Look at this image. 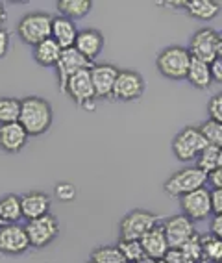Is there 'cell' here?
Wrapping results in <instances>:
<instances>
[{
	"mask_svg": "<svg viewBox=\"0 0 222 263\" xmlns=\"http://www.w3.org/2000/svg\"><path fill=\"white\" fill-rule=\"evenodd\" d=\"M54 111L52 106L41 97H26L23 99L19 122L28 132V136H43L52 126Z\"/></svg>",
	"mask_w": 222,
	"mask_h": 263,
	"instance_id": "obj_1",
	"label": "cell"
},
{
	"mask_svg": "<svg viewBox=\"0 0 222 263\" xmlns=\"http://www.w3.org/2000/svg\"><path fill=\"white\" fill-rule=\"evenodd\" d=\"M191 56L189 48L184 47H167L157 54L156 58V67L161 74L169 78V80H187V72H189Z\"/></svg>",
	"mask_w": 222,
	"mask_h": 263,
	"instance_id": "obj_2",
	"label": "cell"
},
{
	"mask_svg": "<svg viewBox=\"0 0 222 263\" xmlns=\"http://www.w3.org/2000/svg\"><path fill=\"white\" fill-rule=\"evenodd\" d=\"M52 17L43 11L26 13L17 24V33L26 45L37 47L39 43L52 37Z\"/></svg>",
	"mask_w": 222,
	"mask_h": 263,
	"instance_id": "obj_3",
	"label": "cell"
},
{
	"mask_svg": "<svg viewBox=\"0 0 222 263\" xmlns=\"http://www.w3.org/2000/svg\"><path fill=\"white\" fill-rule=\"evenodd\" d=\"M208 145L209 143L206 141V137L200 132V128L187 126L176 134L170 148H172V154L176 156V160L187 163V161L198 160V156L202 154L204 148Z\"/></svg>",
	"mask_w": 222,
	"mask_h": 263,
	"instance_id": "obj_4",
	"label": "cell"
},
{
	"mask_svg": "<svg viewBox=\"0 0 222 263\" xmlns=\"http://www.w3.org/2000/svg\"><path fill=\"white\" fill-rule=\"evenodd\" d=\"M206 183H208V174L194 165V167H185V169L176 171L163 183V189L170 197L181 198L185 195H189V193L196 191V189L206 187Z\"/></svg>",
	"mask_w": 222,
	"mask_h": 263,
	"instance_id": "obj_5",
	"label": "cell"
},
{
	"mask_svg": "<svg viewBox=\"0 0 222 263\" xmlns=\"http://www.w3.org/2000/svg\"><path fill=\"white\" fill-rule=\"evenodd\" d=\"M157 224H159V217L156 213L147 210H133L123 217V221L118 224V234H120V239L141 241L143 235L148 234Z\"/></svg>",
	"mask_w": 222,
	"mask_h": 263,
	"instance_id": "obj_6",
	"label": "cell"
},
{
	"mask_svg": "<svg viewBox=\"0 0 222 263\" xmlns=\"http://www.w3.org/2000/svg\"><path fill=\"white\" fill-rule=\"evenodd\" d=\"M24 228H26L32 249L37 250L47 249L48 245L59 235V222H57V219L52 213L39 217V219H33V221H28L24 224Z\"/></svg>",
	"mask_w": 222,
	"mask_h": 263,
	"instance_id": "obj_7",
	"label": "cell"
},
{
	"mask_svg": "<svg viewBox=\"0 0 222 263\" xmlns=\"http://www.w3.org/2000/svg\"><path fill=\"white\" fill-rule=\"evenodd\" d=\"M220 33L213 28H200L193 33L189 43V52L193 60H200L211 65L218 56V45H220Z\"/></svg>",
	"mask_w": 222,
	"mask_h": 263,
	"instance_id": "obj_8",
	"label": "cell"
},
{
	"mask_svg": "<svg viewBox=\"0 0 222 263\" xmlns=\"http://www.w3.org/2000/svg\"><path fill=\"white\" fill-rule=\"evenodd\" d=\"M63 93L69 97L74 104H78L84 109H93L96 102V93L93 87V80H91V69L78 72L67 82L65 91Z\"/></svg>",
	"mask_w": 222,
	"mask_h": 263,
	"instance_id": "obj_9",
	"label": "cell"
},
{
	"mask_svg": "<svg viewBox=\"0 0 222 263\" xmlns=\"http://www.w3.org/2000/svg\"><path fill=\"white\" fill-rule=\"evenodd\" d=\"M181 215L189 217L191 221H206L213 215L211 191L208 187H200L196 191L185 195L180 198Z\"/></svg>",
	"mask_w": 222,
	"mask_h": 263,
	"instance_id": "obj_10",
	"label": "cell"
},
{
	"mask_svg": "<svg viewBox=\"0 0 222 263\" xmlns=\"http://www.w3.org/2000/svg\"><path fill=\"white\" fill-rule=\"evenodd\" d=\"M95 65L93 61H89L87 58H84L80 52L76 50L74 47L63 50L62 58L57 61L56 65V72H57V85H59V91H65L67 82L71 80L72 76L78 74V72L85 71V69H91Z\"/></svg>",
	"mask_w": 222,
	"mask_h": 263,
	"instance_id": "obj_11",
	"label": "cell"
},
{
	"mask_svg": "<svg viewBox=\"0 0 222 263\" xmlns=\"http://www.w3.org/2000/svg\"><path fill=\"white\" fill-rule=\"evenodd\" d=\"M32 249L26 228L21 224L0 226V254L4 256H21Z\"/></svg>",
	"mask_w": 222,
	"mask_h": 263,
	"instance_id": "obj_12",
	"label": "cell"
},
{
	"mask_svg": "<svg viewBox=\"0 0 222 263\" xmlns=\"http://www.w3.org/2000/svg\"><path fill=\"white\" fill-rule=\"evenodd\" d=\"M143 93H145V78L137 71H132V69L118 71L115 89H113L115 100L133 102V100L141 99Z\"/></svg>",
	"mask_w": 222,
	"mask_h": 263,
	"instance_id": "obj_13",
	"label": "cell"
},
{
	"mask_svg": "<svg viewBox=\"0 0 222 263\" xmlns=\"http://www.w3.org/2000/svg\"><path fill=\"white\" fill-rule=\"evenodd\" d=\"M163 230H165L170 249L184 247L191 237H194V235L198 234L194 222L185 215H174V217H170V219H167V221L163 222Z\"/></svg>",
	"mask_w": 222,
	"mask_h": 263,
	"instance_id": "obj_14",
	"label": "cell"
},
{
	"mask_svg": "<svg viewBox=\"0 0 222 263\" xmlns=\"http://www.w3.org/2000/svg\"><path fill=\"white\" fill-rule=\"evenodd\" d=\"M118 69L109 63H98L91 67V80L95 87L96 99H113L115 82H117Z\"/></svg>",
	"mask_w": 222,
	"mask_h": 263,
	"instance_id": "obj_15",
	"label": "cell"
},
{
	"mask_svg": "<svg viewBox=\"0 0 222 263\" xmlns=\"http://www.w3.org/2000/svg\"><path fill=\"white\" fill-rule=\"evenodd\" d=\"M28 132L24 130L21 122L2 124L0 126V148L6 154H19L28 143Z\"/></svg>",
	"mask_w": 222,
	"mask_h": 263,
	"instance_id": "obj_16",
	"label": "cell"
},
{
	"mask_svg": "<svg viewBox=\"0 0 222 263\" xmlns=\"http://www.w3.org/2000/svg\"><path fill=\"white\" fill-rule=\"evenodd\" d=\"M141 247L145 250V256L154 261H159L167 256L170 245L167 241L165 230H163V224H157L156 228H152L148 234H145L141 237Z\"/></svg>",
	"mask_w": 222,
	"mask_h": 263,
	"instance_id": "obj_17",
	"label": "cell"
},
{
	"mask_svg": "<svg viewBox=\"0 0 222 263\" xmlns=\"http://www.w3.org/2000/svg\"><path fill=\"white\" fill-rule=\"evenodd\" d=\"M23 204V217L28 221L48 215L50 212V197L45 191H28L21 197Z\"/></svg>",
	"mask_w": 222,
	"mask_h": 263,
	"instance_id": "obj_18",
	"label": "cell"
},
{
	"mask_svg": "<svg viewBox=\"0 0 222 263\" xmlns=\"http://www.w3.org/2000/svg\"><path fill=\"white\" fill-rule=\"evenodd\" d=\"M74 48L80 52L84 58H87L89 61L95 63V60L100 56V52L104 48V35H102V32H98V30H95V28L82 30V32L78 33Z\"/></svg>",
	"mask_w": 222,
	"mask_h": 263,
	"instance_id": "obj_19",
	"label": "cell"
},
{
	"mask_svg": "<svg viewBox=\"0 0 222 263\" xmlns=\"http://www.w3.org/2000/svg\"><path fill=\"white\" fill-rule=\"evenodd\" d=\"M78 28H76L74 21L65 19L62 15L54 17L52 21V39L63 48H72L76 45V39H78Z\"/></svg>",
	"mask_w": 222,
	"mask_h": 263,
	"instance_id": "obj_20",
	"label": "cell"
},
{
	"mask_svg": "<svg viewBox=\"0 0 222 263\" xmlns=\"http://www.w3.org/2000/svg\"><path fill=\"white\" fill-rule=\"evenodd\" d=\"M62 54H63V48L52 37L39 43L37 47H33V60L41 67H56Z\"/></svg>",
	"mask_w": 222,
	"mask_h": 263,
	"instance_id": "obj_21",
	"label": "cell"
},
{
	"mask_svg": "<svg viewBox=\"0 0 222 263\" xmlns=\"http://www.w3.org/2000/svg\"><path fill=\"white\" fill-rule=\"evenodd\" d=\"M23 217V204L19 195H4L0 198V221L2 224H19Z\"/></svg>",
	"mask_w": 222,
	"mask_h": 263,
	"instance_id": "obj_22",
	"label": "cell"
},
{
	"mask_svg": "<svg viewBox=\"0 0 222 263\" xmlns=\"http://www.w3.org/2000/svg\"><path fill=\"white\" fill-rule=\"evenodd\" d=\"M185 11L198 21H211L220 13V2L217 0H187Z\"/></svg>",
	"mask_w": 222,
	"mask_h": 263,
	"instance_id": "obj_23",
	"label": "cell"
},
{
	"mask_svg": "<svg viewBox=\"0 0 222 263\" xmlns=\"http://www.w3.org/2000/svg\"><path fill=\"white\" fill-rule=\"evenodd\" d=\"M56 10L65 19H84L85 15L93 10V2L91 0H57Z\"/></svg>",
	"mask_w": 222,
	"mask_h": 263,
	"instance_id": "obj_24",
	"label": "cell"
},
{
	"mask_svg": "<svg viewBox=\"0 0 222 263\" xmlns=\"http://www.w3.org/2000/svg\"><path fill=\"white\" fill-rule=\"evenodd\" d=\"M187 82L193 87H196V89H208L209 85L213 84L211 65L204 63L200 60H193L191 61L189 72H187Z\"/></svg>",
	"mask_w": 222,
	"mask_h": 263,
	"instance_id": "obj_25",
	"label": "cell"
},
{
	"mask_svg": "<svg viewBox=\"0 0 222 263\" xmlns=\"http://www.w3.org/2000/svg\"><path fill=\"white\" fill-rule=\"evenodd\" d=\"M21 109H23V100L15 97H0V126L19 122Z\"/></svg>",
	"mask_w": 222,
	"mask_h": 263,
	"instance_id": "obj_26",
	"label": "cell"
},
{
	"mask_svg": "<svg viewBox=\"0 0 222 263\" xmlns=\"http://www.w3.org/2000/svg\"><path fill=\"white\" fill-rule=\"evenodd\" d=\"M196 167H198L200 171H204L206 174H211L213 171H217L218 167H222V148L208 145L204 148L202 154L198 156Z\"/></svg>",
	"mask_w": 222,
	"mask_h": 263,
	"instance_id": "obj_27",
	"label": "cell"
},
{
	"mask_svg": "<svg viewBox=\"0 0 222 263\" xmlns=\"http://www.w3.org/2000/svg\"><path fill=\"white\" fill-rule=\"evenodd\" d=\"M204 249V259L206 263H218L222 261V239L215 237L211 234L200 235Z\"/></svg>",
	"mask_w": 222,
	"mask_h": 263,
	"instance_id": "obj_28",
	"label": "cell"
},
{
	"mask_svg": "<svg viewBox=\"0 0 222 263\" xmlns=\"http://www.w3.org/2000/svg\"><path fill=\"white\" fill-rule=\"evenodd\" d=\"M91 261L95 263H126L124 256L120 254L118 247H109V245H104V247H96L93 252H91Z\"/></svg>",
	"mask_w": 222,
	"mask_h": 263,
	"instance_id": "obj_29",
	"label": "cell"
},
{
	"mask_svg": "<svg viewBox=\"0 0 222 263\" xmlns=\"http://www.w3.org/2000/svg\"><path fill=\"white\" fill-rule=\"evenodd\" d=\"M117 247L128 263H137V261H141L143 258H147V256H145V250H143V247H141V241L118 239Z\"/></svg>",
	"mask_w": 222,
	"mask_h": 263,
	"instance_id": "obj_30",
	"label": "cell"
},
{
	"mask_svg": "<svg viewBox=\"0 0 222 263\" xmlns=\"http://www.w3.org/2000/svg\"><path fill=\"white\" fill-rule=\"evenodd\" d=\"M200 132L204 134V137H206V141H208L209 145L222 148V122L208 119V121L200 126Z\"/></svg>",
	"mask_w": 222,
	"mask_h": 263,
	"instance_id": "obj_31",
	"label": "cell"
},
{
	"mask_svg": "<svg viewBox=\"0 0 222 263\" xmlns=\"http://www.w3.org/2000/svg\"><path fill=\"white\" fill-rule=\"evenodd\" d=\"M54 195H56V198L62 200V202H72L76 198V187L71 182H59V183H56V187H54Z\"/></svg>",
	"mask_w": 222,
	"mask_h": 263,
	"instance_id": "obj_32",
	"label": "cell"
},
{
	"mask_svg": "<svg viewBox=\"0 0 222 263\" xmlns=\"http://www.w3.org/2000/svg\"><path fill=\"white\" fill-rule=\"evenodd\" d=\"M208 115L211 121L222 122V91L215 93L208 102Z\"/></svg>",
	"mask_w": 222,
	"mask_h": 263,
	"instance_id": "obj_33",
	"label": "cell"
},
{
	"mask_svg": "<svg viewBox=\"0 0 222 263\" xmlns=\"http://www.w3.org/2000/svg\"><path fill=\"white\" fill-rule=\"evenodd\" d=\"M163 259H165L167 263H193L180 247H178V249H169V252H167V256Z\"/></svg>",
	"mask_w": 222,
	"mask_h": 263,
	"instance_id": "obj_34",
	"label": "cell"
},
{
	"mask_svg": "<svg viewBox=\"0 0 222 263\" xmlns=\"http://www.w3.org/2000/svg\"><path fill=\"white\" fill-rule=\"evenodd\" d=\"M209 234L222 239V215H213L209 221Z\"/></svg>",
	"mask_w": 222,
	"mask_h": 263,
	"instance_id": "obj_35",
	"label": "cell"
},
{
	"mask_svg": "<svg viewBox=\"0 0 222 263\" xmlns=\"http://www.w3.org/2000/svg\"><path fill=\"white\" fill-rule=\"evenodd\" d=\"M211 202H213V215H222V189H213Z\"/></svg>",
	"mask_w": 222,
	"mask_h": 263,
	"instance_id": "obj_36",
	"label": "cell"
},
{
	"mask_svg": "<svg viewBox=\"0 0 222 263\" xmlns=\"http://www.w3.org/2000/svg\"><path fill=\"white\" fill-rule=\"evenodd\" d=\"M8 50H10V33L0 28V60L8 54Z\"/></svg>",
	"mask_w": 222,
	"mask_h": 263,
	"instance_id": "obj_37",
	"label": "cell"
},
{
	"mask_svg": "<svg viewBox=\"0 0 222 263\" xmlns=\"http://www.w3.org/2000/svg\"><path fill=\"white\" fill-rule=\"evenodd\" d=\"M208 182L215 189H222V167H218L217 171H213L211 174H208Z\"/></svg>",
	"mask_w": 222,
	"mask_h": 263,
	"instance_id": "obj_38",
	"label": "cell"
},
{
	"mask_svg": "<svg viewBox=\"0 0 222 263\" xmlns=\"http://www.w3.org/2000/svg\"><path fill=\"white\" fill-rule=\"evenodd\" d=\"M211 76L213 82H222V60L217 58V60L211 63Z\"/></svg>",
	"mask_w": 222,
	"mask_h": 263,
	"instance_id": "obj_39",
	"label": "cell"
},
{
	"mask_svg": "<svg viewBox=\"0 0 222 263\" xmlns=\"http://www.w3.org/2000/svg\"><path fill=\"white\" fill-rule=\"evenodd\" d=\"M6 19H8V10H6V6L0 2V28H2V24L6 23Z\"/></svg>",
	"mask_w": 222,
	"mask_h": 263,
	"instance_id": "obj_40",
	"label": "cell"
},
{
	"mask_svg": "<svg viewBox=\"0 0 222 263\" xmlns=\"http://www.w3.org/2000/svg\"><path fill=\"white\" fill-rule=\"evenodd\" d=\"M217 58H220L222 60V37H220V45H218V56Z\"/></svg>",
	"mask_w": 222,
	"mask_h": 263,
	"instance_id": "obj_41",
	"label": "cell"
},
{
	"mask_svg": "<svg viewBox=\"0 0 222 263\" xmlns=\"http://www.w3.org/2000/svg\"><path fill=\"white\" fill-rule=\"evenodd\" d=\"M156 263H167L165 259H159V261H156Z\"/></svg>",
	"mask_w": 222,
	"mask_h": 263,
	"instance_id": "obj_42",
	"label": "cell"
},
{
	"mask_svg": "<svg viewBox=\"0 0 222 263\" xmlns=\"http://www.w3.org/2000/svg\"><path fill=\"white\" fill-rule=\"evenodd\" d=\"M87 263H95V261H91V259H89V261H87Z\"/></svg>",
	"mask_w": 222,
	"mask_h": 263,
	"instance_id": "obj_43",
	"label": "cell"
},
{
	"mask_svg": "<svg viewBox=\"0 0 222 263\" xmlns=\"http://www.w3.org/2000/svg\"><path fill=\"white\" fill-rule=\"evenodd\" d=\"M0 226H4V224H2V221H0Z\"/></svg>",
	"mask_w": 222,
	"mask_h": 263,
	"instance_id": "obj_44",
	"label": "cell"
},
{
	"mask_svg": "<svg viewBox=\"0 0 222 263\" xmlns=\"http://www.w3.org/2000/svg\"><path fill=\"white\" fill-rule=\"evenodd\" d=\"M218 263H222V261H218Z\"/></svg>",
	"mask_w": 222,
	"mask_h": 263,
	"instance_id": "obj_45",
	"label": "cell"
}]
</instances>
